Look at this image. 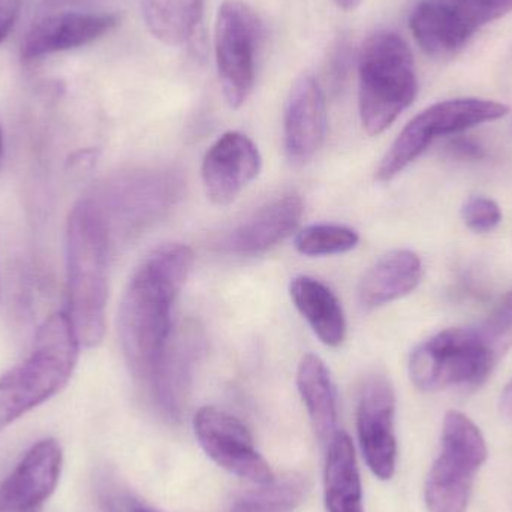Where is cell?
<instances>
[{
	"label": "cell",
	"mask_w": 512,
	"mask_h": 512,
	"mask_svg": "<svg viewBox=\"0 0 512 512\" xmlns=\"http://www.w3.org/2000/svg\"><path fill=\"white\" fill-rule=\"evenodd\" d=\"M114 14L59 12L39 20L21 44V57L36 60L92 44L117 26Z\"/></svg>",
	"instance_id": "9a60e30c"
},
{
	"label": "cell",
	"mask_w": 512,
	"mask_h": 512,
	"mask_svg": "<svg viewBox=\"0 0 512 512\" xmlns=\"http://www.w3.org/2000/svg\"><path fill=\"white\" fill-rule=\"evenodd\" d=\"M418 92L414 56L402 36L376 32L358 56V105L364 131L379 135L414 102Z\"/></svg>",
	"instance_id": "277c9868"
},
{
	"label": "cell",
	"mask_w": 512,
	"mask_h": 512,
	"mask_svg": "<svg viewBox=\"0 0 512 512\" xmlns=\"http://www.w3.org/2000/svg\"><path fill=\"white\" fill-rule=\"evenodd\" d=\"M201 339L194 328L183 331L174 342L168 343L167 351L147 385L156 406L170 420H179L186 408L192 370L201 354Z\"/></svg>",
	"instance_id": "e0dca14e"
},
{
	"label": "cell",
	"mask_w": 512,
	"mask_h": 512,
	"mask_svg": "<svg viewBox=\"0 0 512 512\" xmlns=\"http://www.w3.org/2000/svg\"><path fill=\"white\" fill-rule=\"evenodd\" d=\"M62 468L59 442H36L0 484V512H41L59 484Z\"/></svg>",
	"instance_id": "8fae6325"
},
{
	"label": "cell",
	"mask_w": 512,
	"mask_h": 512,
	"mask_svg": "<svg viewBox=\"0 0 512 512\" xmlns=\"http://www.w3.org/2000/svg\"><path fill=\"white\" fill-rule=\"evenodd\" d=\"M83 348L66 310L48 316L32 352L0 378V430L57 396L71 381Z\"/></svg>",
	"instance_id": "3957f363"
},
{
	"label": "cell",
	"mask_w": 512,
	"mask_h": 512,
	"mask_svg": "<svg viewBox=\"0 0 512 512\" xmlns=\"http://www.w3.org/2000/svg\"><path fill=\"white\" fill-rule=\"evenodd\" d=\"M131 512H159L152 510V508L141 507V505H137V507L132 508Z\"/></svg>",
	"instance_id": "d590c367"
},
{
	"label": "cell",
	"mask_w": 512,
	"mask_h": 512,
	"mask_svg": "<svg viewBox=\"0 0 512 512\" xmlns=\"http://www.w3.org/2000/svg\"><path fill=\"white\" fill-rule=\"evenodd\" d=\"M462 218L469 230L478 234L490 233L502 221L498 203L487 197H471L462 207Z\"/></svg>",
	"instance_id": "83f0119b"
},
{
	"label": "cell",
	"mask_w": 512,
	"mask_h": 512,
	"mask_svg": "<svg viewBox=\"0 0 512 512\" xmlns=\"http://www.w3.org/2000/svg\"><path fill=\"white\" fill-rule=\"evenodd\" d=\"M194 430L207 456L225 471L259 486L273 480V471L239 418L215 406H204L195 414Z\"/></svg>",
	"instance_id": "9c48e42d"
},
{
	"label": "cell",
	"mask_w": 512,
	"mask_h": 512,
	"mask_svg": "<svg viewBox=\"0 0 512 512\" xmlns=\"http://www.w3.org/2000/svg\"><path fill=\"white\" fill-rule=\"evenodd\" d=\"M448 153H450L453 158L468 159V161H477V159L484 158V150L481 149L480 146L474 143L471 140H465V138H457L453 143L448 146Z\"/></svg>",
	"instance_id": "f546056e"
},
{
	"label": "cell",
	"mask_w": 512,
	"mask_h": 512,
	"mask_svg": "<svg viewBox=\"0 0 512 512\" xmlns=\"http://www.w3.org/2000/svg\"><path fill=\"white\" fill-rule=\"evenodd\" d=\"M396 394L384 376H373L361 390L357 429L367 466L379 480H390L396 472L397 441L394 433Z\"/></svg>",
	"instance_id": "30bf717a"
},
{
	"label": "cell",
	"mask_w": 512,
	"mask_h": 512,
	"mask_svg": "<svg viewBox=\"0 0 512 512\" xmlns=\"http://www.w3.org/2000/svg\"><path fill=\"white\" fill-rule=\"evenodd\" d=\"M180 185L179 177L171 171H134L111 183L108 191V204L111 207L101 209L105 218L114 215L128 227H138L170 210L179 197Z\"/></svg>",
	"instance_id": "4fadbf2b"
},
{
	"label": "cell",
	"mask_w": 512,
	"mask_h": 512,
	"mask_svg": "<svg viewBox=\"0 0 512 512\" xmlns=\"http://www.w3.org/2000/svg\"><path fill=\"white\" fill-rule=\"evenodd\" d=\"M324 490L328 512H364L357 456L346 433L337 432L327 445Z\"/></svg>",
	"instance_id": "7402d4cb"
},
{
	"label": "cell",
	"mask_w": 512,
	"mask_h": 512,
	"mask_svg": "<svg viewBox=\"0 0 512 512\" xmlns=\"http://www.w3.org/2000/svg\"><path fill=\"white\" fill-rule=\"evenodd\" d=\"M54 3H69V2H78V0H51Z\"/></svg>",
	"instance_id": "8d00e7d4"
},
{
	"label": "cell",
	"mask_w": 512,
	"mask_h": 512,
	"mask_svg": "<svg viewBox=\"0 0 512 512\" xmlns=\"http://www.w3.org/2000/svg\"><path fill=\"white\" fill-rule=\"evenodd\" d=\"M498 361L478 328H448L424 340L409 358V376L421 391L480 387Z\"/></svg>",
	"instance_id": "5b68a950"
},
{
	"label": "cell",
	"mask_w": 512,
	"mask_h": 512,
	"mask_svg": "<svg viewBox=\"0 0 512 512\" xmlns=\"http://www.w3.org/2000/svg\"><path fill=\"white\" fill-rule=\"evenodd\" d=\"M110 486L104 484L99 492V505H101V512H122L119 504H117V496L110 492Z\"/></svg>",
	"instance_id": "1f68e13d"
},
{
	"label": "cell",
	"mask_w": 512,
	"mask_h": 512,
	"mask_svg": "<svg viewBox=\"0 0 512 512\" xmlns=\"http://www.w3.org/2000/svg\"><path fill=\"white\" fill-rule=\"evenodd\" d=\"M3 153H5V143H3L2 128H0V164H2Z\"/></svg>",
	"instance_id": "e575fe53"
},
{
	"label": "cell",
	"mask_w": 512,
	"mask_h": 512,
	"mask_svg": "<svg viewBox=\"0 0 512 512\" xmlns=\"http://www.w3.org/2000/svg\"><path fill=\"white\" fill-rule=\"evenodd\" d=\"M20 9L21 0H0V42L14 29Z\"/></svg>",
	"instance_id": "f1b7e54d"
},
{
	"label": "cell",
	"mask_w": 512,
	"mask_h": 512,
	"mask_svg": "<svg viewBox=\"0 0 512 512\" xmlns=\"http://www.w3.org/2000/svg\"><path fill=\"white\" fill-rule=\"evenodd\" d=\"M339 8L345 9V11H354L358 6L361 5L363 0H333Z\"/></svg>",
	"instance_id": "836d02e7"
},
{
	"label": "cell",
	"mask_w": 512,
	"mask_h": 512,
	"mask_svg": "<svg viewBox=\"0 0 512 512\" xmlns=\"http://www.w3.org/2000/svg\"><path fill=\"white\" fill-rule=\"evenodd\" d=\"M262 35V21L248 3H222L215 27L216 66L225 101L234 110L242 107L254 90Z\"/></svg>",
	"instance_id": "ba28073f"
},
{
	"label": "cell",
	"mask_w": 512,
	"mask_h": 512,
	"mask_svg": "<svg viewBox=\"0 0 512 512\" xmlns=\"http://www.w3.org/2000/svg\"><path fill=\"white\" fill-rule=\"evenodd\" d=\"M327 129V108L321 86L304 74L289 92L283 116V143L292 165H306L319 152Z\"/></svg>",
	"instance_id": "5bb4252c"
},
{
	"label": "cell",
	"mask_w": 512,
	"mask_h": 512,
	"mask_svg": "<svg viewBox=\"0 0 512 512\" xmlns=\"http://www.w3.org/2000/svg\"><path fill=\"white\" fill-rule=\"evenodd\" d=\"M499 411H501L504 420L512 424V379L508 382L507 387H505L504 393L501 394Z\"/></svg>",
	"instance_id": "d6a6232c"
},
{
	"label": "cell",
	"mask_w": 512,
	"mask_h": 512,
	"mask_svg": "<svg viewBox=\"0 0 512 512\" xmlns=\"http://www.w3.org/2000/svg\"><path fill=\"white\" fill-rule=\"evenodd\" d=\"M289 295L324 345H342L346 337L345 313L339 298L325 283L315 277L298 276L289 285Z\"/></svg>",
	"instance_id": "d6986e66"
},
{
	"label": "cell",
	"mask_w": 512,
	"mask_h": 512,
	"mask_svg": "<svg viewBox=\"0 0 512 512\" xmlns=\"http://www.w3.org/2000/svg\"><path fill=\"white\" fill-rule=\"evenodd\" d=\"M309 493V483L303 475L274 477L270 483L245 493L237 499L231 512H297Z\"/></svg>",
	"instance_id": "cb8c5ba5"
},
{
	"label": "cell",
	"mask_w": 512,
	"mask_h": 512,
	"mask_svg": "<svg viewBox=\"0 0 512 512\" xmlns=\"http://www.w3.org/2000/svg\"><path fill=\"white\" fill-rule=\"evenodd\" d=\"M303 212L300 195H283L256 210L251 218L228 234L224 249L240 256L267 254L297 230Z\"/></svg>",
	"instance_id": "2e32d148"
},
{
	"label": "cell",
	"mask_w": 512,
	"mask_h": 512,
	"mask_svg": "<svg viewBox=\"0 0 512 512\" xmlns=\"http://www.w3.org/2000/svg\"><path fill=\"white\" fill-rule=\"evenodd\" d=\"M360 236L357 231L343 225L319 224L303 228L295 236V249L301 255L328 256L346 254L357 248Z\"/></svg>",
	"instance_id": "d4e9b609"
},
{
	"label": "cell",
	"mask_w": 512,
	"mask_h": 512,
	"mask_svg": "<svg viewBox=\"0 0 512 512\" xmlns=\"http://www.w3.org/2000/svg\"><path fill=\"white\" fill-rule=\"evenodd\" d=\"M423 277L420 256L406 249L388 252L367 270L358 285V303L378 309L411 294Z\"/></svg>",
	"instance_id": "ac0fdd59"
},
{
	"label": "cell",
	"mask_w": 512,
	"mask_h": 512,
	"mask_svg": "<svg viewBox=\"0 0 512 512\" xmlns=\"http://www.w3.org/2000/svg\"><path fill=\"white\" fill-rule=\"evenodd\" d=\"M486 460V441L474 421L462 412H448L442 426L441 451L424 489L429 512H466L475 474Z\"/></svg>",
	"instance_id": "8992f818"
},
{
	"label": "cell",
	"mask_w": 512,
	"mask_h": 512,
	"mask_svg": "<svg viewBox=\"0 0 512 512\" xmlns=\"http://www.w3.org/2000/svg\"><path fill=\"white\" fill-rule=\"evenodd\" d=\"M147 29L167 45L191 42L203 24L204 0H141Z\"/></svg>",
	"instance_id": "603a6c76"
},
{
	"label": "cell",
	"mask_w": 512,
	"mask_h": 512,
	"mask_svg": "<svg viewBox=\"0 0 512 512\" xmlns=\"http://www.w3.org/2000/svg\"><path fill=\"white\" fill-rule=\"evenodd\" d=\"M261 171V155L251 138L242 132H227L204 156V188L216 206H230L254 182Z\"/></svg>",
	"instance_id": "7c38bea8"
},
{
	"label": "cell",
	"mask_w": 512,
	"mask_h": 512,
	"mask_svg": "<svg viewBox=\"0 0 512 512\" xmlns=\"http://www.w3.org/2000/svg\"><path fill=\"white\" fill-rule=\"evenodd\" d=\"M110 248V225L98 201H78L66 221V313L83 348L101 345L107 333Z\"/></svg>",
	"instance_id": "7a4b0ae2"
},
{
	"label": "cell",
	"mask_w": 512,
	"mask_h": 512,
	"mask_svg": "<svg viewBox=\"0 0 512 512\" xmlns=\"http://www.w3.org/2000/svg\"><path fill=\"white\" fill-rule=\"evenodd\" d=\"M510 113L501 102L487 99L460 98L438 102L421 111L400 132L378 170L379 182H390L406 167L417 161L439 137L456 135L483 123L495 122Z\"/></svg>",
	"instance_id": "52a82bcc"
},
{
	"label": "cell",
	"mask_w": 512,
	"mask_h": 512,
	"mask_svg": "<svg viewBox=\"0 0 512 512\" xmlns=\"http://www.w3.org/2000/svg\"><path fill=\"white\" fill-rule=\"evenodd\" d=\"M478 331L496 361L501 360L510 351L512 346V289L492 310L489 318L483 322Z\"/></svg>",
	"instance_id": "4316f807"
},
{
	"label": "cell",
	"mask_w": 512,
	"mask_h": 512,
	"mask_svg": "<svg viewBox=\"0 0 512 512\" xmlns=\"http://www.w3.org/2000/svg\"><path fill=\"white\" fill-rule=\"evenodd\" d=\"M297 387L316 438L324 447L337 435V396L330 370L315 354L301 358L297 372Z\"/></svg>",
	"instance_id": "ffe728a7"
},
{
	"label": "cell",
	"mask_w": 512,
	"mask_h": 512,
	"mask_svg": "<svg viewBox=\"0 0 512 512\" xmlns=\"http://www.w3.org/2000/svg\"><path fill=\"white\" fill-rule=\"evenodd\" d=\"M191 248L155 249L135 271L119 310V336L132 375L149 385L173 337V306L191 276Z\"/></svg>",
	"instance_id": "6da1fadb"
},
{
	"label": "cell",
	"mask_w": 512,
	"mask_h": 512,
	"mask_svg": "<svg viewBox=\"0 0 512 512\" xmlns=\"http://www.w3.org/2000/svg\"><path fill=\"white\" fill-rule=\"evenodd\" d=\"M96 155L98 152L93 149L78 150L69 156L68 167L71 170H89L96 162Z\"/></svg>",
	"instance_id": "4dcf8cb0"
},
{
	"label": "cell",
	"mask_w": 512,
	"mask_h": 512,
	"mask_svg": "<svg viewBox=\"0 0 512 512\" xmlns=\"http://www.w3.org/2000/svg\"><path fill=\"white\" fill-rule=\"evenodd\" d=\"M460 23L475 33L484 24L499 20L512 11V0H442Z\"/></svg>",
	"instance_id": "484cf974"
},
{
	"label": "cell",
	"mask_w": 512,
	"mask_h": 512,
	"mask_svg": "<svg viewBox=\"0 0 512 512\" xmlns=\"http://www.w3.org/2000/svg\"><path fill=\"white\" fill-rule=\"evenodd\" d=\"M409 26L421 50L435 59L454 56L474 36L442 0L418 3L412 11Z\"/></svg>",
	"instance_id": "44dd1931"
}]
</instances>
